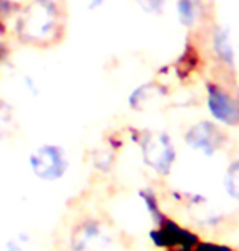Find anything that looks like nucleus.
Segmentation results:
<instances>
[{
	"label": "nucleus",
	"instance_id": "13",
	"mask_svg": "<svg viewBox=\"0 0 239 251\" xmlns=\"http://www.w3.org/2000/svg\"><path fill=\"white\" fill-rule=\"evenodd\" d=\"M177 13L184 25H192L196 22L197 13H198V7H197L196 0H181L177 5Z\"/></svg>",
	"mask_w": 239,
	"mask_h": 251
},
{
	"label": "nucleus",
	"instance_id": "19",
	"mask_svg": "<svg viewBox=\"0 0 239 251\" xmlns=\"http://www.w3.org/2000/svg\"><path fill=\"white\" fill-rule=\"evenodd\" d=\"M3 56H5V49H3L2 44H0V62L3 61Z\"/></svg>",
	"mask_w": 239,
	"mask_h": 251
},
{
	"label": "nucleus",
	"instance_id": "17",
	"mask_svg": "<svg viewBox=\"0 0 239 251\" xmlns=\"http://www.w3.org/2000/svg\"><path fill=\"white\" fill-rule=\"evenodd\" d=\"M5 251H24V248L18 240H8L7 245H5Z\"/></svg>",
	"mask_w": 239,
	"mask_h": 251
},
{
	"label": "nucleus",
	"instance_id": "15",
	"mask_svg": "<svg viewBox=\"0 0 239 251\" xmlns=\"http://www.w3.org/2000/svg\"><path fill=\"white\" fill-rule=\"evenodd\" d=\"M143 12L147 13H159L166 3V0H137Z\"/></svg>",
	"mask_w": 239,
	"mask_h": 251
},
{
	"label": "nucleus",
	"instance_id": "2",
	"mask_svg": "<svg viewBox=\"0 0 239 251\" xmlns=\"http://www.w3.org/2000/svg\"><path fill=\"white\" fill-rule=\"evenodd\" d=\"M28 165L43 181H59L68 172V155L61 145L43 144L28 155Z\"/></svg>",
	"mask_w": 239,
	"mask_h": 251
},
{
	"label": "nucleus",
	"instance_id": "8",
	"mask_svg": "<svg viewBox=\"0 0 239 251\" xmlns=\"http://www.w3.org/2000/svg\"><path fill=\"white\" fill-rule=\"evenodd\" d=\"M213 49H215L217 56L223 62L231 64L235 61V51H233V44L230 39V33L225 28H217L213 33Z\"/></svg>",
	"mask_w": 239,
	"mask_h": 251
},
{
	"label": "nucleus",
	"instance_id": "5",
	"mask_svg": "<svg viewBox=\"0 0 239 251\" xmlns=\"http://www.w3.org/2000/svg\"><path fill=\"white\" fill-rule=\"evenodd\" d=\"M207 104L212 116L226 126L239 124V103L217 85H208Z\"/></svg>",
	"mask_w": 239,
	"mask_h": 251
},
{
	"label": "nucleus",
	"instance_id": "1",
	"mask_svg": "<svg viewBox=\"0 0 239 251\" xmlns=\"http://www.w3.org/2000/svg\"><path fill=\"white\" fill-rule=\"evenodd\" d=\"M13 33L23 44L49 48L65 31V10L59 0H24L13 17Z\"/></svg>",
	"mask_w": 239,
	"mask_h": 251
},
{
	"label": "nucleus",
	"instance_id": "7",
	"mask_svg": "<svg viewBox=\"0 0 239 251\" xmlns=\"http://www.w3.org/2000/svg\"><path fill=\"white\" fill-rule=\"evenodd\" d=\"M103 242H106V232L101 228V225L94 220H87L73 230L70 245L73 251H87Z\"/></svg>",
	"mask_w": 239,
	"mask_h": 251
},
{
	"label": "nucleus",
	"instance_id": "3",
	"mask_svg": "<svg viewBox=\"0 0 239 251\" xmlns=\"http://www.w3.org/2000/svg\"><path fill=\"white\" fill-rule=\"evenodd\" d=\"M142 157L148 167L155 170L159 175H168L171 170L176 152H174L171 139L166 134H147L142 139Z\"/></svg>",
	"mask_w": 239,
	"mask_h": 251
},
{
	"label": "nucleus",
	"instance_id": "20",
	"mask_svg": "<svg viewBox=\"0 0 239 251\" xmlns=\"http://www.w3.org/2000/svg\"><path fill=\"white\" fill-rule=\"evenodd\" d=\"M181 251H194V250H181Z\"/></svg>",
	"mask_w": 239,
	"mask_h": 251
},
{
	"label": "nucleus",
	"instance_id": "16",
	"mask_svg": "<svg viewBox=\"0 0 239 251\" xmlns=\"http://www.w3.org/2000/svg\"><path fill=\"white\" fill-rule=\"evenodd\" d=\"M194 251H233L230 247H225V245L220 243H212V242H205V243H197V247L194 248Z\"/></svg>",
	"mask_w": 239,
	"mask_h": 251
},
{
	"label": "nucleus",
	"instance_id": "18",
	"mask_svg": "<svg viewBox=\"0 0 239 251\" xmlns=\"http://www.w3.org/2000/svg\"><path fill=\"white\" fill-rule=\"evenodd\" d=\"M106 2H108V0H87V10H89V12H94V10L101 8Z\"/></svg>",
	"mask_w": 239,
	"mask_h": 251
},
{
	"label": "nucleus",
	"instance_id": "14",
	"mask_svg": "<svg viewBox=\"0 0 239 251\" xmlns=\"http://www.w3.org/2000/svg\"><path fill=\"white\" fill-rule=\"evenodd\" d=\"M22 87L24 88V92H26L29 97L36 98L39 93H41V88H39V83L38 80L33 77V75L29 74H24L22 77Z\"/></svg>",
	"mask_w": 239,
	"mask_h": 251
},
{
	"label": "nucleus",
	"instance_id": "9",
	"mask_svg": "<svg viewBox=\"0 0 239 251\" xmlns=\"http://www.w3.org/2000/svg\"><path fill=\"white\" fill-rule=\"evenodd\" d=\"M159 93H161V90H159L156 85H152V83L140 85V87H137L130 93L129 104H130L133 109H143L153 98H156Z\"/></svg>",
	"mask_w": 239,
	"mask_h": 251
},
{
	"label": "nucleus",
	"instance_id": "12",
	"mask_svg": "<svg viewBox=\"0 0 239 251\" xmlns=\"http://www.w3.org/2000/svg\"><path fill=\"white\" fill-rule=\"evenodd\" d=\"M225 188H226V193L230 194L233 199L239 201V160L235 163H231V167L226 170Z\"/></svg>",
	"mask_w": 239,
	"mask_h": 251
},
{
	"label": "nucleus",
	"instance_id": "6",
	"mask_svg": "<svg viewBox=\"0 0 239 251\" xmlns=\"http://www.w3.org/2000/svg\"><path fill=\"white\" fill-rule=\"evenodd\" d=\"M186 144L191 149L210 157L221 147L223 135L212 123H198L187 130Z\"/></svg>",
	"mask_w": 239,
	"mask_h": 251
},
{
	"label": "nucleus",
	"instance_id": "11",
	"mask_svg": "<svg viewBox=\"0 0 239 251\" xmlns=\"http://www.w3.org/2000/svg\"><path fill=\"white\" fill-rule=\"evenodd\" d=\"M140 198L142 201L145 202V207L148 210V214L152 215V219L155 220V224L159 225L164 220V215L161 212V209H159V204L156 201V196L152 193L150 189H143L140 191Z\"/></svg>",
	"mask_w": 239,
	"mask_h": 251
},
{
	"label": "nucleus",
	"instance_id": "4",
	"mask_svg": "<svg viewBox=\"0 0 239 251\" xmlns=\"http://www.w3.org/2000/svg\"><path fill=\"white\" fill-rule=\"evenodd\" d=\"M152 242L159 248H179V250H194L197 247L198 238L191 230L182 228L181 225L169 219H164L150 232Z\"/></svg>",
	"mask_w": 239,
	"mask_h": 251
},
{
	"label": "nucleus",
	"instance_id": "10",
	"mask_svg": "<svg viewBox=\"0 0 239 251\" xmlns=\"http://www.w3.org/2000/svg\"><path fill=\"white\" fill-rule=\"evenodd\" d=\"M13 127H15L13 109H12V106H10L7 101L0 100V140L12 134Z\"/></svg>",
	"mask_w": 239,
	"mask_h": 251
}]
</instances>
